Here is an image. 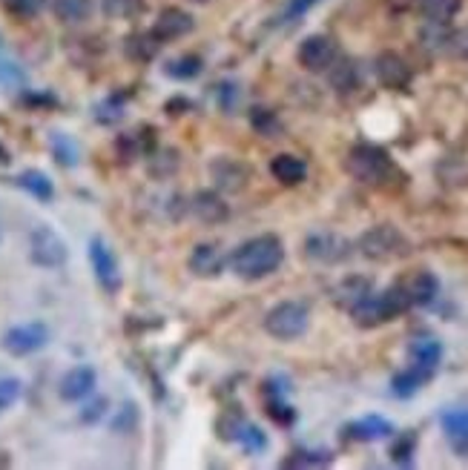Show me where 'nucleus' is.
I'll list each match as a JSON object with an SVG mask.
<instances>
[{"mask_svg":"<svg viewBox=\"0 0 468 470\" xmlns=\"http://www.w3.org/2000/svg\"><path fill=\"white\" fill-rule=\"evenodd\" d=\"M417 431H405V433H397L391 442V462L400 465V467H411L414 465V453H417Z\"/></svg>","mask_w":468,"mask_h":470,"instance_id":"25","label":"nucleus"},{"mask_svg":"<svg viewBox=\"0 0 468 470\" xmlns=\"http://www.w3.org/2000/svg\"><path fill=\"white\" fill-rule=\"evenodd\" d=\"M52 9H55V18L61 23H81L90 18L93 0H55Z\"/></svg>","mask_w":468,"mask_h":470,"instance_id":"29","label":"nucleus"},{"mask_svg":"<svg viewBox=\"0 0 468 470\" xmlns=\"http://www.w3.org/2000/svg\"><path fill=\"white\" fill-rule=\"evenodd\" d=\"M342 433L350 442H379V439L393 436V424L383 416H365V419L345 424Z\"/></svg>","mask_w":468,"mask_h":470,"instance_id":"19","label":"nucleus"},{"mask_svg":"<svg viewBox=\"0 0 468 470\" xmlns=\"http://www.w3.org/2000/svg\"><path fill=\"white\" fill-rule=\"evenodd\" d=\"M328 72H331V86L336 92H354L357 90L359 75H357V66L350 64L348 57H336Z\"/></svg>","mask_w":468,"mask_h":470,"instance_id":"26","label":"nucleus"},{"mask_svg":"<svg viewBox=\"0 0 468 470\" xmlns=\"http://www.w3.org/2000/svg\"><path fill=\"white\" fill-rule=\"evenodd\" d=\"M270 175L282 187H299L308 178V164H305V158L299 155H290V152H282L270 161Z\"/></svg>","mask_w":468,"mask_h":470,"instance_id":"20","label":"nucleus"},{"mask_svg":"<svg viewBox=\"0 0 468 470\" xmlns=\"http://www.w3.org/2000/svg\"><path fill=\"white\" fill-rule=\"evenodd\" d=\"M405 292V299L411 307H428L437 301V296H440V282H437V275L428 273V270H414L402 275L397 282Z\"/></svg>","mask_w":468,"mask_h":470,"instance_id":"12","label":"nucleus"},{"mask_svg":"<svg viewBox=\"0 0 468 470\" xmlns=\"http://www.w3.org/2000/svg\"><path fill=\"white\" fill-rule=\"evenodd\" d=\"M359 253L371 261H397L411 253V241L393 224H376L359 239Z\"/></svg>","mask_w":468,"mask_h":470,"instance_id":"5","label":"nucleus"},{"mask_svg":"<svg viewBox=\"0 0 468 470\" xmlns=\"http://www.w3.org/2000/svg\"><path fill=\"white\" fill-rule=\"evenodd\" d=\"M115 146H119V158L127 164V161H136L138 155L150 152L153 146H155V138H153V141H150V138L144 141L141 129H138V132H129V135H121L119 144H115Z\"/></svg>","mask_w":468,"mask_h":470,"instance_id":"31","label":"nucleus"},{"mask_svg":"<svg viewBox=\"0 0 468 470\" xmlns=\"http://www.w3.org/2000/svg\"><path fill=\"white\" fill-rule=\"evenodd\" d=\"M90 264H93L98 284L104 287L110 296H115V292L121 290V264L110 249V244L104 239H98V235L90 241Z\"/></svg>","mask_w":468,"mask_h":470,"instance_id":"8","label":"nucleus"},{"mask_svg":"<svg viewBox=\"0 0 468 470\" xmlns=\"http://www.w3.org/2000/svg\"><path fill=\"white\" fill-rule=\"evenodd\" d=\"M311 327V310L305 301H282L268 310L265 316V330L268 335L279 342H294L302 339Z\"/></svg>","mask_w":468,"mask_h":470,"instance_id":"4","label":"nucleus"},{"mask_svg":"<svg viewBox=\"0 0 468 470\" xmlns=\"http://www.w3.org/2000/svg\"><path fill=\"white\" fill-rule=\"evenodd\" d=\"M440 424H443L446 436L468 433V410H446L440 416Z\"/></svg>","mask_w":468,"mask_h":470,"instance_id":"40","label":"nucleus"},{"mask_svg":"<svg viewBox=\"0 0 468 470\" xmlns=\"http://www.w3.org/2000/svg\"><path fill=\"white\" fill-rule=\"evenodd\" d=\"M6 161H9V155H6L4 146H0V164H6Z\"/></svg>","mask_w":468,"mask_h":470,"instance_id":"47","label":"nucleus"},{"mask_svg":"<svg viewBox=\"0 0 468 470\" xmlns=\"http://www.w3.org/2000/svg\"><path fill=\"white\" fill-rule=\"evenodd\" d=\"M374 72H376V81L383 83L385 90H397V92L408 90L411 81H414L411 66H408V61L402 55H397V52H383V55H379L374 61Z\"/></svg>","mask_w":468,"mask_h":470,"instance_id":"11","label":"nucleus"},{"mask_svg":"<svg viewBox=\"0 0 468 470\" xmlns=\"http://www.w3.org/2000/svg\"><path fill=\"white\" fill-rule=\"evenodd\" d=\"M196 29V21H193V14L179 9V6H167V9H161L158 12V18L153 23V35L155 40H179L184 35H190Z\"/></svg>","mask_w":468,"mask_h":470,"instance_id":"15","label":"nucleus"},{"mask_svg":"<svg viewBox=\"0 0 468 470\" xmlns=\"http://www.w3.org/2000/svg\"><path fill=\"white\" fill-rule=\"evenodd\" d=\"M196 4H208V0H196Z\"/></svg>","mask_w":468,"mask_h":470,"instance_id":"49","label":"nucleus"},{"mask_svg":"<svg viewBox=\"0 0 468 470\" xmlns=\"http://www.w3.org/2000/svg\"><path fill=\"white\" fill-rule=\"evenodd\" d=\"M305 256L316 264H342L350 256V241L336 232H311L305 241Z\"/></svg>","mask_w":468,"mask_h":470,"instance_id":"10","label":"nucleus"},{"mask_svg":"<svg viewBox=\"0 0 468 470\" xmlns=\"http://www.w3.org/2000/svg\"><path fill=\"white\" fill-rule=\"evenodd\" d=\"M299 66L305 72H313V75H319V72H328L333 66V61L340 57V52H336V43L328 38V35H311L305 38L299 43Z\"/></svg>","mask_w":468,"mask_h":470,"instance_id":"9","label":"nucleus"},{"mask_svg":"<svg viewBox=\"0 0 468 470\" xmlns=\"http://www.w3.org/2000/svg\"><path fill=\"white\" fill-rule=\"evenodd\" d=\"M26 83V72L14 64L0 57V90H14V86H23Z\"/></svg>","mask_w":468,"mask_h":470,"instance_id":"38","label":"nucleus"},{"mask_svg":"<svg viewBox=\"0 0 468 470\" xmlns=\"http://www.w3.org/2000/svg\"><path fill=\"white\" fill-rule=\"evenodd\" d=\"M47 0H6V9L14 14V18H35V14L43 9Z\"/></svg>","mask_w":468,"mask_h":470,"instance_id":"41","label":"nucleus"},{"mask_svg":"<svg viewBox=\"0 0 468 470\" xmlns=\"http://www.w3.org/2000/svg\"><path fill=\"white\" fill-rule=\"evenodd\" d=\"M21 379L14 376H4L0 379V413H6V410L21 399Z\"/></svg>","mask_w":468,"mask_h":470,"instance_id":"39","label":"nucleus"},{"mask_svg":"<svg viewBox=\"0 0 468 470\" xmlns=\"http://www.w3.org/2000/svg\"><path fill=\"white\" fill-rule=\"evenodd\" d=\"M190 213H193L201 224H222L230 218V207L216 189H201V193H196L193 201H190Z\"/></svg>","mask_w":468,"mask_h":470,"instance_id":"17","label":"nucleus"},{"mask_svg":"<svg viewBox=\"0 0 468 470\" xmlns=\"http://www.w3.org/2000/svg\"><path fill=\"white\" fill-rule=\"evenodd\" d=\"M251 126L259 132L261 138H282V132H285V124L279 121V115L265 109V107L251 109Z\"/></svg>","mask_w":468,"mask_h":470,"instance_id":"28","label":"nucleus"},{"mask_svg":"<svg viewBox=\"0 0 468 470\" xmlns=\"http://www.w3.org/2000/svg\"><path fill=\"white\" fill-rule=\"evenodd\" d=\"M463 9V0H422V14L428 23L448 26L457 18V12Z\"/></svg>","mask_w":468,"mask_h":470,"instance_id":"24","label":"nucleus"},{"mask_svg":"<svg viewBox=\"0 0 468 470\" xmlns=\"http://www.w3.org/2000/svg\"><path fill=\"white\" fill-rule=\"evenodd\" d=\"M124 118V100L121 98H107V100H101V104H95V121L98 124H119Z\"/></svg>","mask_w":468,"mask_h":470,"instance_id":"35","label":"nucleus"},{"mask_svg":"<svg viewBox=\"0 0 468 470\" xmlns=\"http://www.w3.org/2000/svg\"><path fill=\"white\" fill-rule=\"evenodd\" d=\"M426 385H428V381L422 379L417 370H411V367H405V370L393 373V379H391V393L397 396V399H411V396H417Z\"/></svg>","mask_w":468,"mask_h":470,"instance_id":"27","label":"nucleus"},{"mask_svg":"<svg viewBox=\"0 0 468 470\" xmlns=\"http://www.w3.org/2000/svg\"><path fill=\"white\" fill-rule=\"evenodd\" d=\"M141 6V0H104V12L112 18H127V14H136Z\"/></svg>","mask_w":468,"mask_h":470,"instance_id":"43","label":"nucleus"},{"mask_svg":"<svg viewBox=\"0 0 468 470\" xmlns=\"http://www.w3.org/2000/svg\"><path fill=\"white\" fill-rule=\"evenodd\" d=\"M138 422V407L136 405H124V410L119 413V419L112 422V431L115 433H129V428Z\"/></svg>","mask_w":468,"mask_h":470,"instance_id":"44","label":"nucleus"},{"mask_svg":"<svg viewBox=\"0 0 468 470\" xmlns=\"http://www.w3.org/2000/svg\"><path fill=\"white\" fill-rule=\"evenodd\" d=\"M49 150H52V158L61 167H78L81 150H78V144L66 135V132H52V135H49Z\"/></svg>","mask_w":468,"mask_h":470,"instance_id":"23","label":"nucleus"},{"mask_svg":"<svg viewBox=\"0 0 468 470\" xmlns=\"http://www.w3.org/2000/svg\"><path fill=\"white\" fill-rule=\"evenodd\" d=\"M448 442H451V450H455L460 459H468V433L448 436Z\"/></svg>","mask_w":468,"mask_h":470,"instance_id":"45","label":"nucleus"},{"mask_svg":"<svg viewBox=\"0 0 468 470\" xmlns=\"http://www.w3.org/2000/svg\"><path fill=\"white\" fill-rule=\"evenodd\" d=\"M107 407H110V402L104 399V396H98V399L86 402L84 410H81V422H84V424H95V422H101V419L107 416Z\"/></svg>","mask_w":468,"mask_h":470,"instance_id":"42","label":"nucleus"},{"mask_svg":"<svg viewBox=\"0 0 468 470\" xmlns=\"http://www.w3.org/2000/svg\"><path fill=\"white\" fill-rule=\"evenodd\" d=\"M311 4H316V0H299V9L302 6H311Z\"/></svg>","mask_w":468,"mask_h":470,"instance_id":"48","label":"nucleus"},{"mask_svg":"<svg viewBox=\"0 0 468 470\" xmlns=\"http://www.w3.org/2000/svg\"><path fill=\"white\" fill-rule=\"evenodd\" d=\"M95 385H98V373L93 367L78 364L72 367V370H66L64 379L57 381V396H61L64 402H84L93 396Z\"/></svg>","mask_w":468,"mask_h":470,"instance_id":"14","label":"nucleus"},{"mask_svg":"<svg viewBox=\"0 0 468 470\" xmlns=\"http://www.w3.org/2000/svg\"><path fill=\"white\" fill-rule=\"evenodd\" d=\"M236 442L244 448V453H251V457H259V453L268 450V433L261 431L259 424L244 422L242 431H239V436H236Z\"/></svg>","mask_w":468,"mask_h":470,"instance_id":"32","label":"nucleus"},{"mask_svg":"<svg viewBox=\"0 0 468 470\" xmlns=\"http://www.w3.org/2000/svg\"><path fill=\"white\" fill-rule=\"evenodd\" d=\"M242 424H244V416L239 413V410H225L222 419H218V424H216L218 439H225V442H236Z\"/></svg>","mask_w":468,"mask_h":470,"instance_id":"36","label":"nucleus"},{"mask_svg":"<svg viewBox=\"0 0 468 470\" xmlns=\"http://www.w3.org/2000/svg\"><path fill=\"white\" fill-rule=\"evenodd\" d=\"M411 310V304H408L405 292L400 284H391L388 290L383 292H368L362 301H357L350 307V318H354V325L362 327V330H374V327H383L388 321L400 318L402 313Z\"/></svg>","mask_w":468,"mask_h":470,"instance_id":"3","label":"nucleus"},{"mask_svg":"<svg viewBox=\"0 0 468 470\" xmlns=\"http://www.w3.org/2000/svg\"><path fill=\"white\" fill-rule=\"evenodd\" d=\"M29 258H32V264H38V267L55 270V267H61V264H66L69 249L52 227L40 224L32 230V235H29Z\"/></svg>","mask_w":468,"mask_h":470,"instance_id":"6","label":"nucleus"},{"mask_svg":"<svg viewBox=\"0 0 468 470\" xmlns=\"http://www.w3.org/2000/svg\"><path fill=\"white\" fill-rule=\"evenodd\" d=\"M14 184L38 201H52L55 198V187L49 181V175L40 172V170H23L18 178H14Z\"/></svg>","mask_w":468,"mask_h":470,"instance_id":"22","label":"nucleus"},{"mask_svg":"<svg viewBox=\"0 0 468 470\" xmlns=\"http://www.w3.org/2000/svg\"><path fill=\"white\" fill-rule=\"evenodd\" d=\"M52 333L43 321H29V325H18L9 327L0 339V347H4L9 356H32V352L43 350L49 344Z\"/></svg>","mask_w":468,"mask_h":470,"instance_id":"7","label":"nucleus"},{"mask_svg":"<svg viewBox=\"0 0 468 470\" xmlns=\"http://www.w3.org/2000/svg\"><path fill=\"white\" fill-rule=\"evenodd\" d=\"M440 361H443V344L437 339H414L408 344V367L417 370L426 381L437 376Z\"/></svg>","mask_w":468,"mask_h":470,"instance_id":"13","label":"nucleus"},{"mask_svg":"<svg viewBox=\"0 0 468 470\" xmlns=\"http://www.w3.org/2000/svg\"><path fill=\"white\" fill-rule=\"evenodd\" d=\"M455 47H457V52L465 57V61H468V29H463V32L455 38Z\"/></svg>","mask_w":468,"mask_h":470,"instance_id":"46","label":"nucleus"},{"mask_svg":"<svg viewBox=\"0 0 468 470\" xmlns=\"http://www.w3.org/2000/svg\"><path fill=\"white\" fill-rule=\"evenodd\" d=\"M374 287H371V282L368 278H362V275H348L345 282H340L333 287V301L340 304V307H345V310H350L357 301H362L365 296H368Z\"/></svg>","mask_w":468,"mask_h":470,"instance_id":"21","label":"nucleus"},{"mask_svg":"<svg viewBox=\"0 0 468 470\" xmlns=\"http://www.w3.org/2000/svg\"><path fill=\"white\" fill-rule=\"evenodd\" d=\"M265 407H268V416L276 422V424H282V428H290V424L296 422V410L290 407L285 402V396H265Z\"/></svg>","mask_w":468,"mask_h":470,"instance_id":"33","label":"nucleus"},{"mask_svg":"<svg viewBox=\"0 0 468 470\" xmlns=\"http://www.w3.org/2000/svg\"><path fill=\"white\" fill-rule=\"evenodd\" d=\"M345 172L354 181L374 187V189H391L393 181H405L402 172L393 164L388 150L376 144H354L345 155Z\"/></svg>","mask_w":468,"mask_h":470,"instance_id":"2","label":"nucleus"},{"mask_svg":"<svg viewBox=\"0 0 468 470\" xmlns=\"http://www.w3.org/2000/svg\"><path fill=\"white\" fill-rule=\"evenodd\" d=\"M285 261V244L279 235L265 232L256 239L239 244L230 253V270L236 273L242 282H261V278L273 275Z\"/></svg>","mask_w":468,"mask_h":470,"instance_id":"1","label":"nucleus"},{"mask_svg":"<svg viewBox=\"0 0 468 470\" xmlns=\"http://www.w3.org/2000/svg\"><path fill=\"white\" fill-rule=\"evenodd\" d=\"M210 178L222 193H242L247 181H251V170L233 158H216L210 164Z\"/></svg>","mask_w":468,"mask_h":470,"instance_id":"16","label":"nucleus"},{"mask_svg":"<svg viewBox=\"0 0 468 470\" xmlns=\"http://www.w3.org/2000/svg\"><path fill=\"white\" fill-rule=\"evenodd\" d=\"M127 52L133 55V57H138V61H150V57L158 52V40H155L153 32H147V35H133V38L127 40Z\"/></svg>","mask_w":468,"mask_h":470,"instance_id":"34","label":"nucleus"},{"mask_svg":"<svg viewBox=\"0 0 468 470\" xmlns=\"http://www.w3.org/2000/svg\"><path fill=\"white\" fill-rule=\"evenodd\" d=\"M187 267L196 278H216L225 270V256L216 244H196L187 258Z\"/></svg>","mask_w":468,"mask_h":470,"instance_id":"18","label":"nucleus"},{"mask_svg":"<svg viewBox=\"0 0 468 470\" xmlns=\"http://www.w3.org/2000/svg\"><path fill=\"white\" fill-rule=\"evenodd\" d=\"M331 453H319V450H296L294 457L285 459V467H322V465H331Z\"/></svg>","mask_w":468,"mask_h":470,"instance_id":"37","label":"nucleus"},{"mask_svg":"<svg viewBox=\"0 0 468 470\" xmlns=\"http://www.w3.org/2000/svg\"><path fill=\"white\" fill-rule=\"evenodd\" d=\"M199 72H201L199 55H181V57H175V61L164 64V75L175 78V81H193V78H199Z\"/></svg>","mask_w":468,"mask_h":470,"instance_id":"30","label":"nucleus"}]
</instances>
